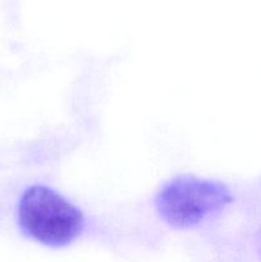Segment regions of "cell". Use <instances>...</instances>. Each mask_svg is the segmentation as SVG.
Returning a JSON list of instances; mask_svg holds the SVG:
<instances>
[{"label": "cell", "instance_id": "cell-1", "mask_svg": "<svg viewBox=\"0 0 261 262\" xmlns=\"http://www.w3.org/2000/svg\"><path fill=\"white\" fill-rule=\"evenodd\" d=\"M18 220L28 237L50 247L69 245L84 227L83 214L61 194L45 186H32L23 193Z\"/></svg>", "mask_w": 261, "mask_h": 262}, {"label": "cell", "instance_id": "cell-2", "mask_svg": "<svg viewBox=\"0 0 261 262\" xmlns=\"http://www.w3.org/2000/svg\"><path fill=\"white\" fill-rule=\"evenodd\" d=\"M232 201L229 189L220 182L181 176L159 191L155 207L166 224L186 229L217 214Z\"/></svg>", "mask_w": 261, "mask_h": 262}]
</instances>
